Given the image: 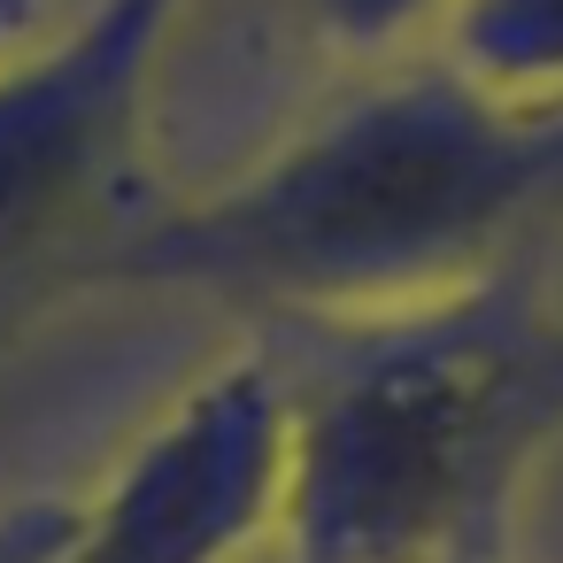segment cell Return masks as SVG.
Returning a JSON list of instances; mask_svg holds the SVG:
<instances>
[{"mask_svg": "<svg viewBox=\"0 0 563 563\" xmlns=\"http://www.w3.org/2000/svg\"><path fill=\"white\" fill-rule=\"evenodd\" d=\"M563 201V101L486 86L440 47L371 63L247 170L147 201L70 286L201 294L278 324H340L455 294L532 255Z\"/></svg>", "mask_w": 563, "mask_h": 563, "instance_id": "obj_1", "label": "cell"}, {"mask_svg": "<svg viewBox=\"0 0 563 563\" xmlns=\"http://www.w3.org/2000/svg\"><path fill=\"white\" fill-rule=\"evenodd\" d=\"M294 563H501L563 440V301L517 255L455 294L278 324Z\"/></svg>", "mask_w": 563, "mask_h": 563, "instance_id": "obj_2", "label": "cell"}, {"mask_svg": "<svg viewBox=\"0 0 563 563\" xmlns=\"http://www.w3.org/2000/svg\"><path fill=\"white\" fill-rule=\"evenodd\" d=\"M186 0H78L55 32L0 55V278L55 263L70 278L132 224L124 170H140L147 86Z\"/></svg>", "mask_w": 563, "mask_h": 563, "instance_id": "obj_3", "label": "cell"}, {"mask_svg": "<svg viewBox=\"0 0 563 563\" xmlns=\"http://www.w3.org/2000/svg\"><path fill=\"white\" fill-rule=\"evenodd\" d=\"M278 501L286 378L271 347H247L178 394L132 455L70 501L55 563H240L278 532Z\"/></svg>", "mask_w": 563, "mask_h": 563, "instance_id": "obj_4", "label": "cell"}, {"mask_svg": "<svg viewBox=\"0 0 563 563\" xmlns=\"http://www.w3.org/2000/svg\"><path fill=\"white\" fill-rule=\"evenodd\" d=\"M455 0H301V16L347 47V55H371V63H394V55H417L440 40Z\"/></svg>", "mask_w": 563, "mask_h": 563, "instance_id": "obj_5", "label": "cell"}, {"mask_svg": "<svg viewBox=\"0 0 563 563\" xmlns=\"http://www.w3.org/2000/svg\"><path fill=\"white\" fill-rule=\"evenodd\" d=\"M70 525V501H16L0 509V563H55Z\"/></svg>", "mask_w": 563, "mask_h": 563, "instance_id": "obj_6", "label": "cell"}, {"mask_svg": "<svg viewBox=\"0 0 563 563\" xmlns=\"http://www.w3.org/2000/svg\"><path fill=\"white\" fill-rule=\"evenodd\" d=\"M24 32H40V0H0V55H9Z\"/></svg>", "mask_w": 563, "mask_h": 563, "instance_id": "obj_7", "label": "cell"}]
</instances>
